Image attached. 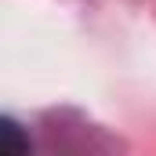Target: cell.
I'll return each instance as SVG.
<instances>
[{
  "mask_svg": "<svg viewBox=\"0 0 156 156\" xmlns=\"http://www.w3.org/2000/svg\"><path fill=\"white\" fill-rule=\"evenodd\" d=\"M0 134H4V153H11V156L29 153V138L22 134V127H18L11 116H4V123H0Z\"/></svg>",
  "mask_w": 156,
  "mask_h": 156,
  "instance_id": "obj_1",
  "label": "cell"
}]
</instances>
